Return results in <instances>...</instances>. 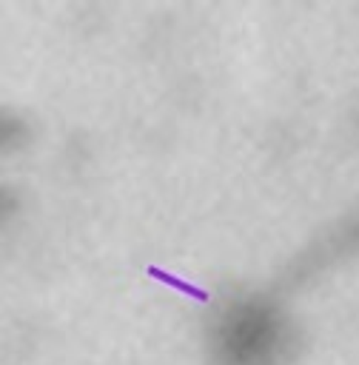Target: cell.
Wrapping results in <instances>:
<instances>
[{"mask_svg": "<svg viewBox=\"0 0 359 365\" xmlns=\"http://www.w3.org/2000/svg\"><path fill=\"white\" fill-rule=\"evenodd\" d=\"M9 208H11V197H9V194H6L3 188H0V217H3V214H6Z\"/></svg>", "mask_w": 359, "mask_h": 365, "instance_id": "cell-3", "label": "cell"}, {"mask_svg": "<svg viewBox=\"0 0 359 365\" xmlns=\"http://www.w3.org/2000/svg\"><path fill=\"white\" fill-rule=\"evenodd\" d=\"M28 128H26V120L14 111H6L0 108V154H9L14 148L23 145Z\"/></svg>", "mask_w": 359, "mask_h": 365, "instance_id": "cell-2", "label": "cell"}, {"mask_svg": "<svg viewBox=\"0 0 359 365\" xmlns=\"http://www.w3.org/2000/svg\"><path fill=\"white\" fill-rule=\"evenodd\" d=\"M293 342L291 314L274 294H245L225 302L211 328L214 365H282Z\"/></svg>", "mask_w": 359, "mask_h": 365, "instance_id": "cell-1", "label": "cell"}]
</instances>
